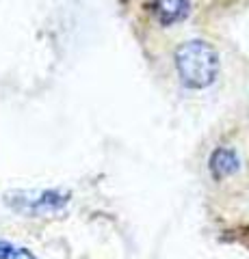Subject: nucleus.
<instances>
[{
	"label": "nucleus",
	"instance_id": "f257e3e1",
	"mask_svg": "<svg viewBox=\"0 0 249 259\" xmlns=\"http://www.w3.org/2000/svg\"><path fill=\"white\" fill-rule=\"evenodd\" d=\"M175 69L189 89H208L219 76V56L206 41H189L175 50Z\"/></svg>",
	"mask_w": 249,
	"mask_h": 259
},
{
	"label": "nucleus",
	"instance_id": "f03ea898",
	"mask_svg": "<svg viewBox=\"0 0 249 259\" xmlns=\"http://www.w3.org/2000/svg\"><path fill=\"white\" fill-rule=\"evenodd\" d=\"M240 166L238 153L230 147H219L212 151L210 156V173L215 180H226V177L234 175Z\"/></svg>",
	"mask_w": 249,
	"mask_h": 259
},
{
	"label": "nucleus",
	"instance_id": "7ed1b4c3",
	"mask_svg": "<svg viewBox=\"0 0 249 259\" xmlns=\"http://www.w3.org/2000/svg\"><path fill=\"white\" fill-rule=\"evenodd\" d=\"M154 13L160 24L169 26V24L180 22L189 15V0H156Z\"/></svg>",
	"mask_w": 249,
	"mask_h": 259
}]
</instances>
